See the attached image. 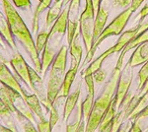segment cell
Listing matches in <instances>:
<instances>
[{
  "label": "cell",
  "instance_id": "obj_1",
  "mask_svg": "<svg viewBox=\"0 0 148 132\" xmlns=\"http://www.w3.org/2000/svg\"><path fill=\"white\" fill-rule=\"evenodd\" d=\"M1 2L12 35L17 38V40L23 44L24 49L27 51L30 58L32 59V62L35 66V70L40 75H42V66H40L39 52L36 49L35 42L33 40L30 31L27 28L26 24L24 23L21 16L19 15V13L14 8V6L9 2V0H1Z\"/></svg>",
  "mask_w": 148,
  "mask_h": 132
},
{
  "label": "cell",
  "instance_id": "obj_2",
  "mask_svg": "<svg viewBox=\"0 0 148 132\" xmlns=\"http://www.w3.org/2000/svg\"><path fill=\"white\" fill-rule=\"evenodd\" d=\"M123 63H121V62L116 61V66L113 69V71L111 72L109 80L105 84L102 93L94 101L90 116L86 120L87 122H86L85 132L97 131L98 127L101 123L102 118L104 117L105 114H106V111L110 107V104L112 103L114 97L116 86H118V80L119 77H120L121 69H123Z\"/></svg>",
  "mask_w": 148,
  "mask_h": 132
},
{
  "label": "cell",
  "instance_id": "obj_3",
  "mask_svg": "<svg viewBox=\"0 0 148 132\" xmlns=\"http://www.w3.org/2000/svg\"><path fill=\"white\" fill-rule=\"evenodd\" d=\"M68 18V5L64 7L60 16L52 25L51 31L49 32V40L46 44V47L42 50V58H40V66H42V75L46 74L49 67L51 65L54 57L59 51L61 42L63 37L66 35V27H67Z\"/></svg>",
  "mask_w": 148,
  "mask_h": 132
},
{
  "label": "cell",
  "instance_id": "obj_4",
  "mask_svg": "<svg viewBox=\"0 0 148 132\" xmlns=\"http://www.w3.org/2000/svg\"><path fill=\"white\" fill-rule=\"evenodd\" d=\"M147 29H148V20L141 24H137L136 27L123 32L116 44L113 45L111 49H107L106 51L103 52L95 60H92L86 68H83V70L81 71V77L83 78L86 75H91L95 71H97L98 69L102 68L104 61L107 58H109V56L113 55L114 53H116V52H121V50L125 49L131 40H133L138 35H140L144 31H146Z\"/></svg>",
  "mask_w": 148,
  "mask_h": 132
},
{
  "label": "cell",
  "instance_id": "obj_5",
  "mask_svg": "<svg viewBox=\"0 0 148 132\" xmlns=\"http://www.w3.org/2000/svg\"><path fill=\"white\" fill-rule=\"evenodd\" d=\"M67 47L62 45L52 61L49 73L47 93L49 104L53 105L60 93L63 79L66 73V61H67Z\"/></svg>",
  "mask_w": 148,
  "mask_h": 132
},
{
  "label": "cell",
  "instance_id": "obj_6",
  "mask_svg": "<svg viewBox=\"0 0 148 132\" xmlns=\"http://www.w3.org/2000/svg\"><path fill=\"white\" fill-rule=\"evenodd\" d=\"M132 10H131L130 7L125 9L123 11H121L116 18H114V20L109 24L108 26H106L105 29L103 30V32L100 35L99 39L97 40V42L91 47V49L89 50V52H87L86 54V59L84 60L82 64V68H84L85 65H87L88 63L92 61L94 54L96 52L100 44H102L106 39H108L109 37H113V36H120L121 33L123 32L125 26L127 25L128 21H130L131 15H132Z\"/></svg>",
  "mask_w": 148,
  "mask_h": 132
},
{
  "label": "cell",
  "instance_id": "obj_7",
  "mask_svg": "<svg viewBox=\"0 0 148 132\" xmlns=\"http://www.w3.org/2000/svg\"><path fill=\"white\" fill-rule=\"evenodd\" d=\"M95 13L96 11H95L92 0H85V8L81 13L79 19V33L83 44L85 45L86 53L89 52L92 47Z\"/></svg>",
  "mask_w": 148,
  "mask_h": 132
},
{
  "label": "cell",
  "instance_id": "obj_8",
  "mask_svg": "<svg viewBox=\"0 0 148 132\" xmlns=\"http://www.w3.org/2000/svg\"><path fill=\"white\" fill-rule=\"evenodd\" d=\"M133 79V67L131 66L130 60L128 59L123 68L121 69L120 77L118 80V86H116V91L114 97V105L116 109H118L119 105L125 99L126 94L128 93Z\"/></svg>",
  "mask_w": 148,
  "mask_h": 132
},
{
  "label": "cell",
  "instance_id": "obj_9",
  "mask_svg": "<svg viewBox=\"0 0 148 132\" xmlns=\"http://www.w3.org/2000/svg\"><path fill=\"white\" fill-rule=\"evenodd\" d=\"M80 0H71L68 4V18L67 27H66V38H67V44L70 45L77 34V28H79L80 19Z\"/></svg>",
  "mask_w": 148,
  "mask_h": 132
},
{
  "label": "cell",
  "instance_id": "obj_10",
  "mask_svg": "<svg viewBox=\"0 0 148 132\" xmlns=\"http://www.w3.org/2000/svg\"><path fill=\"white\" fill-rule=\"evenodd\" d=\"M29 72H30V80H31V90L34 92V94L39 98L40 104L46 107L47 111L49 112V109H51L52 105L49 104V100H47V89L45 87L44 81L40 75L38 73L35 69L29 66Z\"/></svg>",
  "mask_w": 148,
  "mask_h": 132
},
{
  "label": "cell",
  "instance_id": "obj_11",
  "mask_svg": "<svg viewBox=\"0 0 148 132\" xmlns=\"http://www.w3.org/2000/svg\"><path fill=\"white\" fill-rule=\"evenodd\" d=\"M109 9H110L109 2L104 0L100 4L99 8L96 11V16H95V22H94V30H93L92 45L97 42V40L99 39L103 30L106 27L107 19L109 17Z\"/></svg>",
  "mask_w": 148,
  "mask_h": 132
},
{
  "label": "cell",
  "instance_id": "obj_12",
  "mask_svg": "<svg viewBox=\"0 0 148 132\" xmlns=\"http://www.w3.org/2000/svg\"><path fill=\"white\" fill-rule=\"evenodd\" d=\"M10 64L14 69L15 73L21 80L23 81L27 87L31 90V80H30V72H29V65L23 56L18 51H15L13 56L10 59Z\"/></svg>",
  "mask_w": 148,
  "mask_h": 132
},
{
  "label": "cell",
  "instance_id": "obj_13",
  "mask_svg": "<svg viewBox=\"0 0 148 132\" xmlns=\"http://www.w3.org/2000/svg\"><path fill=\"white\" fill-rule=\"evenodd\" d=\"M0 82L7 86V87L15 90L16 92H18L21 95H23L24 89L21 87L17 79L11 73V71L8 69L6 64L1 61H0Z\"/></svg>",
  "mask_w": 148,
  "mask_h": 132
},
{
  "label": "cell",
  "instance_id": "obj_14",
  "mask_svg": "<svg viewBox=\"0 0 148 132\" xmlns=\"http://www.w3.org/2000/svg\"><path fill=\"white\" fill-rule=\"evenodd\" d=\"M22 97L24 98V101L26 102V104H27L30 110L33 112V114H35V116L38 117L39 120H42V119L46 118L44 110H42V104H40L39 98H38L35 94H28L24 90Z\"/></svg>",
  "mask_w": 148,
  "mask_h": 132
},
{
  "label": "cell",
  "instance_id": "obj_15",
  "mask_svg": "<svg viewBox=\"0 0 148 132\" xmlns=\"http://www.w3.org/2000/svg\"><path fill=\"white\" fill-rule=\"evenodd\" d=\"M80 39H81L80 33L77 32V34H76V36L74 37V39L72 40V42H71V44L69 45V53H70L71 56L70 67L80 66L81 59H82V53H83Z\"/></svg>",
  "mask_w": 148,
  "mask_h": 132
},
{
  "label": "cell",
  "instance_id": "obj_16",
  "mask_svg": "<svg viewBox=\"0 0 148 132\" xmlns=\"http://www.w3.org/2000/svg\"><path fill=\"white\" fill-rule=\"evenodd\" d=\"M81 82L78 84V87L75 89V91L72 93H70L67 96L64 103V107H63V120L66 121L69 118V116H71L72 111L75 109V107L77 105V103L79 101L80 93H81Z\"/></svg>",
  "mask_w": 148,
  "mask_h": 132
},
{
  "label": "cell",
  "instance_id": "obj_17",
  "mask_svg": "<svg viewBox=\"0 0 148 132\" xmlns=\"http://www.w3.org/2000/svg\"><path fill=\"white\" fill-rule=\"evenodd\" d=\"M130 64L131 66L134 67L143 65L145 62L148 61V42L142 44L138 45L134 49V51L132 52L130 58Z\"/></svg>",
  "mask_w": 148,
  "mask_h": 132
},
{
  "label": "cell",
  "instance_id": "obj_18",
  "mask_svg": "<svg viewBox=\"0 0 148 132\" xmlns=\"http://www.w3.org/2000/svg\"><path fill=\"white\" fill-rule=\"evenodd\" d=\"M0 33L3 36L4 40L7 42V44L10 47V49L13 50L14 52L18 51L17 47H16V42L14 40V36L12 35V32L9 27L8 21H7L6 16L3 15L1 11H0Z\"/></svg>",
  "mask_w": 148,
  "mask_h": 132
},
{
  "label": "cell",
  "instance_id": "obj_19",
  "mask_svg": "<svg viewBox=\"0 0 148 132\" xmlns=\"http://www.w3.org/2000/svg\"><path fill=\"white\" fill-rule=\"evenodd\" d=\"M78 70H79V67H70L69 70L65 73L63 79V83L60 89V93L58 96H62V97H67L69 95V91L71 89V86L73 84L74 79L76 77V74H77Z\"/></svg>",
  "mask_w": 148,
  "mask_h": 132
},
{
  "label": "cell",
  "instance_id": "obj_20",
  "mask_svg": "<svg viewBox=\"0 0 148 132\" xmlns=\"http://www.w3.org/2000/svg\"><path fill=\"white\" fill-rule=\"evenodd\" d=\"M63 3L62 0H57L54 1L53 5H52L49 10V13L47 15L46 18V28H51L52 25L56 23V21L58 19V17L60 16L61 10H62Z\"/></svg>",
  "mask_w": 148,
  "mask_h": 132
},
{
  "label": "cell",
  "instance_id": "obj_21",
  "mask_svg": "<svg viewBox=\"0 0 148 132\" xmlns=\"http://www.w3.org/2000/svg\"><path fill=\"white\" fill-rule=\"evenodd\" d=\"M145 42H148V29L146 31H144L143 33H141L140 35H138L136 38H135L133 40H131V42L128 44L126 47L121 50L120 56H119V61H123V57H125V55L131 49H134L135 47H137L138 45L142 44H145Z\"/></svg>",
  "mask_w": 148,
  "mask_h": 132
},
{
  "label": "cell",
  "instance_id": "obj_22",
  "mask_svg": "<svg viewBox=\"0 0 148 132\" xmlns=\"http://www.w3.org/2000/svg\"><path fill=\"white\" fill-rule=\"evenodd\" d=\"M0 118L2 119V121L4 122V124L8 128H10L14 132H18L15 125V122H14L15 117L12 114L11 110L8 109V107L2 102L1 99H0Z\"/></svg>",
  "mask_w": 148,
  "mask_h": 132
},
{
  "label": "cell",
  "instance_id": "obj_23",
  "mask_svg": "<svg viewBox=\"0 0 148 132\" xmlns=\"http://www.w3.org/2000/svg\"><path fill=\"white\" fill-rule=\"evenodd\" d=\"M52 0H42L40 1V3L38 4L37 8L34 11V15H33V23H32V29L33 33L37 34L38 30H39V21H40V16L46 9L51 5Z\"/></svg>",
  "mask_w": 148,
  "mask_h": 132
},
{
  "label": "cell",
  "instance_id": "obj_24",
  "mask_svg": "<svg viewBox=\"0 0 148 132\" xmlns=\"http://www.w3.org/2000/svg\"><path fill=\"white\" fill-rule=\"evenodd\" d=\"M94 98L95 95H91V94H87L86 98L82 101V103L80 104L81 107V111H82V114L84 116V118L87 120V118L90 116V112L92 110L93 107V104H94Z\"/></svg>",
  "mask_w": 148,
  "mask_h": 132
},
{
  "label": "cell",
  "instance_id": "obj_25",
  "mask_svg": "<svg viewBox=\"0 0 148 132\" xmlns=\"http://www.w3.org/2000/svg\"><path fill=\"white\" fill-rule=\"evenodd\" d=\"M47 40H49V33H47L46 30L40 32V34L37 37V40H36V42H35L36 49H37L39 54H40V52H42V50L46 47Z\"/></svg>",
  "mask_w": 148,
  "mask_h": 132
},
{
  "label": "cell",
  "instance_id": "obj_26",
  "mask_svg": "<svg viewBox=\"0 0 148 132\" xmlns=\"http://www.w3.org/2000/svg\"><path fill=\"white\" fill-rule=\"evenodd\" d=\"M82 116H83V114H82V111H81V107H80V105H77V112H76V114H75V119H74L73 122L68 123L67 125H66L65 132H77V128L80 124Z\"/></svg>",
  "mask_w": 148,
  "mask_h": 132
},
{
  "label": "cell",
  "instance_id": "obj_27",
  "mask_svg": "<svg viewBox=\"0 0 148 132\" xmlns=\"http://www.w3.org/2000/svg\"><path fill=\"white\" fill-rule=\"evenodd\" d=\"M148 78V61L145 62L140 68V70L138 71L137 74V91L140 90V88L143 86V84L145 83V81Z\"/></svg>",
  "mask_w": 148,
  "mask_h": 132
},
{
  "label": "cell",
  "instance_id": "obj_28",
  "mask_svg": "<svg viewBox=\"0 0 148 132\" xmlns=\"http://www.w3.org/2000/svg\"><path fill=\"white\" fill-rule=\"evenodd\" d=\"M49 124H51V126L52 127V129H53V127L56 125L57 121L59 120V114H58V109H57V107L56 105H52L51 109H49Z\"/></svg>",
  "mask_w": 148,
  "mask_h": 132
},
{
  "label": "cell",
  "instance_id": "obj_29",
  "mask_svg": "<svg viewBox=\"0 0 148 132\" xmlns=\"http://www.w3.org/2000/svg\"><path fill=\"white\" fill-rule=\"evenodd\" d=\"M19 121H20L21 124L23 125L24 132H39V131H38V129L34 126L33 122L30 121L29 119H27L26 117L23 116Z\"/></svg>",
  "mask_w": 148,
  "mask_h": 132
},
{
  "label": "cell",
  "instance_id": "obj_30",
  "mask_svg": "<svg viewBox=\"0 0 148 132\" xmlns=\"http://www.w3.org/2000/svg\"><path fill=\"white\" fill-rule=\"evenodd\" d=\"M85 81V84L87 86L88 94H91V95H95V81L93 78V74L91 75H86L83 77Z\"/></svg>",
  "mask_w": 148,
  "mask_h": 132
},
{
  "label": "cell",
  "instance_id": "obj_31",
  "mask_svg": "<svg viewBox=\"0 0 148 132\" xmlns=\"http://www.w3.org/2000/svg\"><path fill=\"white\" fill-rule=\"evenodd\" d=\"M107 77V71L105 69H98L97 71H95L93 73V78L96 84H101L105 81V79Z\"/></svg>",
  "mask_w": 148,
  "mask_h": 132
},
{
  "label": "cell",
  "instance_id": "obj_32",
  "mask_svg": "<svg viewBox=\"0 0 148 132\" xmlns=\"http://www.w3.org/2000/svg\"><path fill=\"white\" fill-rule=\"evenodd\" d=\"M132 0H112V6L114 9L128 8L131 6Z\"/></svg>",
  "mask_w": 148,
  "mask_h": 132
},
{
  "label": "cell",
  "instance_id": "obj_33",
  "mask_svg": "<svg viewBox=\"0 0 148 132\" xmlns=\"http://www.w3.org/2000/svg\"><path fill=\"white\" fill-rule=\"evenodd\" d=\"M38 131L39 132H52V127L49 124V121L46 118L38 122Z\"/></svg>",
  "mask_w": 148,
  "mask_h": 132
},
{
  "label": "cell",
  "instance_id": "obj_34",
  "mask_svg": "<svg viewBox=\"0 0 148 132\" xmlns=\"http://www.w3.org/2000/svg\"><path fill=\"white\" fill-rule=\"evenodd\" d=\"M146 16H148V4H146L141 10L138 12V14L134 17V19L137 21L138 24H141L144 22V19Z\"/></svg>",
  "mask_w": 148,
  "mask_h": 132
},
{
  "label": "cell",
  "instance_id": "obj_35",
  "mask_svg": "<svg viewBox=\"0 0 148 132\" xmlns=\"http://www.w3.org/2000/svg\"><path fill=\"white\" fill-rule=\"evenodd\" d=\"M14 3V5L18 8H22V9H25V8H31V1L30 0H12Z\"/></svg>",
  "mask_w": 148,
  "mask_h": 132
},
{
  "label": "cell",
  "instance_id": "obj_36",
  "mask_svg": "<svg viewBox=\"0 0 148 132\" xmlns=\"http://www.w3.org/2000/svg\"><path fill=\"white\" fill-rule=\"evenodd\" d=\"M131 125H132V121L130 120H126L125 122H123L121 125L120 129L118 130V132H130Z\"/></svg>",
  "mask_w": 148,
  "mask_h": 132
},
{
  "label": "cell",
  "instance_id": "obj_37",
  "mask_svg": "<svg viewBox=\"0 0 148 132\" xmlns=\"http://www.w3.org/2000/svg\"><path fill=\"white\" fill-rule=\"evenodd\" d=\"M147 116H148V105L141 110V111L139 112V114H137L136 116L134 117V119H133V120H139V119L144 118V117H147Z\"/></svg>",
  "mask_w": 148,
  "mask_h": 132
},
{
  "label": "cell",
  "instance_id": "obj_38",
  "mask_svg": "<svg viewBox=\"0 0 148 132\" xmlns=\"http://www.w3.org/2000/svg\"><path fill=\"white\" fill-rule=\"evenodd\" d=\"M144 2V0H132V3H131V10H132V12L134 13L135 11H137V9L139 8L140 5Z\"/></svg>",
  "mask_w": 148,
  "mask_h": 132
},
{
  "label": "cell",
  "instance_id": "obj_39",
  "mask_svg": "<svg viewBox=\"0 0 148 132\" xmlns=\"http://www.w3.org/2000/svg\"><path fill=\"white\" fill-rule=\"evenodd\" d=\"M4 47H5L4 44H0V61L7 64L8 59H7V56H5V54H4Z\"/></svg>",
  "mask_w": 148,
  "mask_h": 132
},
{
  "label": "cell",
  "instance_id": "obj_40",
  "mask_svg": "<svg viewBox=\"0 0 148 132\" xmlns=\"http://www.w3.org/2000/svg\"><path fill=\"white\" fill-rule=\"evenodd\" d=\"M0 132H14L13 130H11L10 128H8L6 125L0 123Z\"/></svg>",
  "mask_w": 148,
  "mask_h": 132
},
{
  "label": "cell",
  "instance_id": "obj_41",
  "mask_svg": "<svg viewBox=\"0 0 148 132\" xmlns=\"http://www.w3.org/2000/svg\"><path fill=\"white\" fill-rule=\"evenodd\" d=\"M92 1H93V5H94L95 11H97L100 6V4H101V0H92Z\"/></svg>",
  "mask_w": 148,
  "mask_h": 132
},
{
  "label": "cell",
  "instance_id": "obj_42",
  "mask_svg": "<svg viewBox=\"0 0 148 132\" xmlns=\"http://www.w3.org/2000/svg\"><path fill=\"white\" fill-rule=\"evenodd\" d=\"M71 0H62V3H63V6H67L69 4V2H70Z\"/></svg>",
  "mask_w": 148,
  "mask_h": 132
},
{
  "label": "cell",
  "instance_id": "obj_43",
  "mask_svg": "<svg viewBox=\"0 0 148 132\" xmlns=\"http://www.w3.org/2000/svg\"><path fill=\"white\" fill-rule=\"evenodd\" d=\"M103 1H104V0H101V3H102V2H103Z\"/></svg>",
  "mask_w": 148,
  "mask_h": 132
},
{
  "label": "cell",
  "instance_id": "obj_44",
  "mask_svg": "<svg viewBox=\"0 0 148 132\" xmlns=\"http://www.w3.org/2000/svg\"><path fill=\"white\" fill-rule=\"evenodd\" d=\"M147 130H148V126H147Z\"/></svg>",
  "mask_w": 148,
  "mask_h": 132
},
{
  "label": "cell",
  "instance_id": "obj_45",
  "mask_svg": "<svg viewBox=\"0 0 148 132\" xmlns=\"http://www.w3.org/2000/svg\"><path fill=\"white\" fill-rule=\"evenodd\" d=\"M39 1H42V0H39Z\"/></svg>",
  "mask_w": 148,
  "mask_h": 132
},
{
  "label": "cell",
  "instance_id": "obj_46",
  "mask_svg": "<svg viewBox=\"0 0 148 132\" xmlns=\"http://www.w3.org/2000/svg\"><path fill=\"white\" fill-rule=\"evenodd\" d=\"M54 1H57V0H54Z\"/></svg>",
  "mask_w": 148,
  "mask_h": 132
}]
</instances>
